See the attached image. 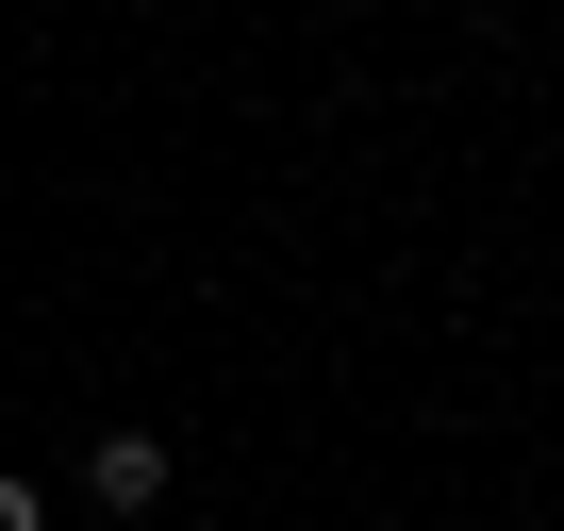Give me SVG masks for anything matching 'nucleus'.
<instances>
[{
  "mask_svg": "<svg viewBox=\"0 0 564 531\" xmlns=\"http://www.w3.org/2000/svg\"><path fill=\"white\" fill-rule=\"evenodd\" d=\"M84 498H100V514H150V498H166V432H100V448H84Z\"/></svg>",
  "mask_w": 564,
  "mask_h": 531,
  "instance_id": "f257e3e1",
  "label": "nucleus"
},
{
  "mask_svg": "<svg viewBox=\"0 0 564 531\" xmlns=\"http://www.w3.org/2000/svg\"><path fill=\"white\" fill-rule=\"evenodd\" d=\"M0 531H51V498H34V481H18V465H0Z\"/></svg>",
  "mask_w": 564,
  "mask_h": 531,
  "instance_id": "f03ea898",
  "label": "nucleus"
}]
</instances>
